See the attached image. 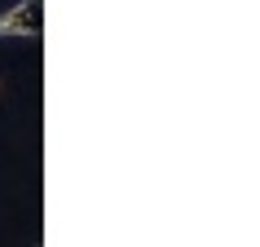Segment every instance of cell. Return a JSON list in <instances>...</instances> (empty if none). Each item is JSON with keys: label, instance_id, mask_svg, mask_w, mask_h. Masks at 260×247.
Masks as SVG:
<instances>
[{"label": "cell", "instance_id": "6da1fadb", "mask_svg": "<svg viewBox=\"0 0 260 247\" xmlns=\"http://www.w3.org/2000/svg\"><path fill=\"white\" fill-rule=\"evenodd\" d=\"M40 31V9H36V0H18L9 5L5 14H0V40L5 36H36Z\"/></svg>", "mask_w": 260, "mask_h": 247}]
</instances>
